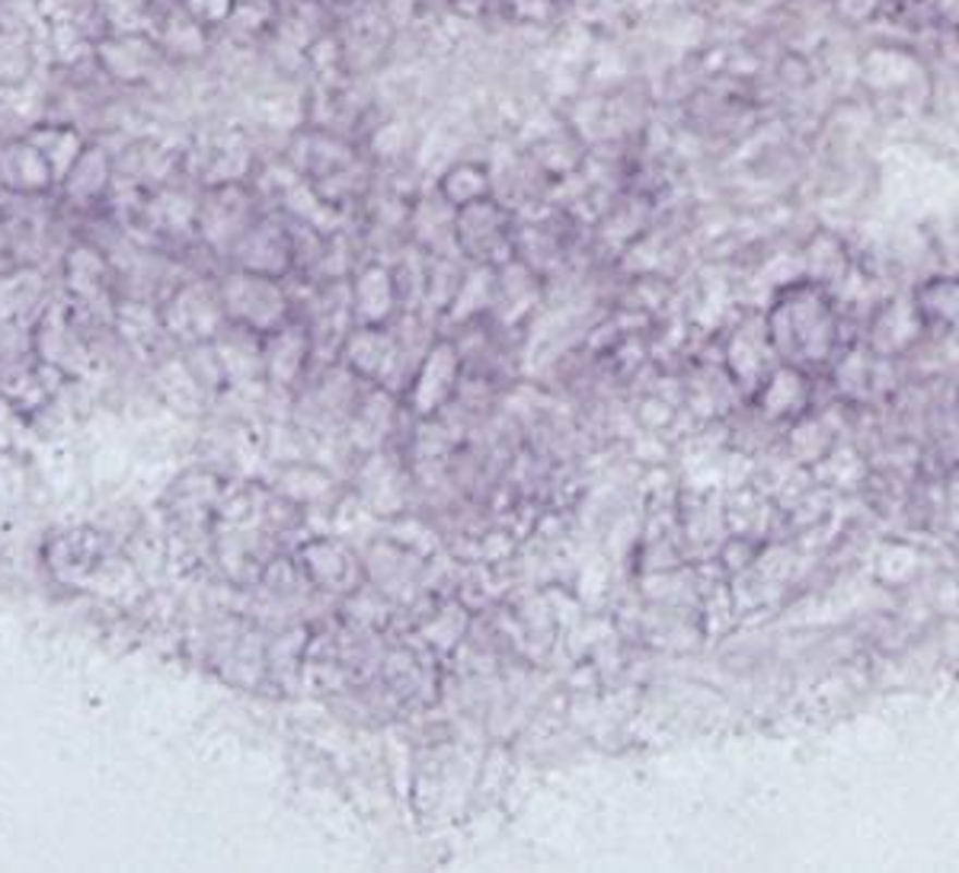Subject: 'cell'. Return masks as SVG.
<instances>
[{"instance_id": "cell-2", "label": "cell", "mask_w": 959, "mask_h": 873, "mask_svg": "<svg viewBox=\"0 0 959 873\" xmlns=\"http://www.w3.org/2000/svg\"><path fill=\"white\" fill-rule=\"evenodd\" d=\"M68 180H71L74 198H94L106 186V157L96 147H90L87 154H81L74 160V167L68 170Z\"/></svg>"}, {"instance_id": "cell-1", "label": "cell", "mask_w": 959, "mask_h": 873, "mask_svg": "<svg viewBox=\"0 0 959 873\" xmlns=\"http://www.w3.org/2000/svg\"><path fill=\"white\" fill-rule=\"evenodd\" d=\"M51 183H54V173L33 142L0 145V190L39 195L46 193Z\"/></svg>"}]
</instances>
